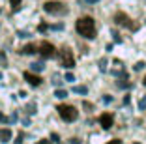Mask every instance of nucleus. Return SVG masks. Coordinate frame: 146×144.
<instances>
[{
	"mask_svg": "<svg viewBox=\"0 0 146 144\" xmlns=\"http://www.w3.org/2000/svg\"><path fill=\"white\" fill-rule=\"evenodd\" d=\"M75 28L77 32L86 39H94L96 38V23L92 17H81L77 23H75Z\"/></svg>",
	"mask_w": 146,
	"mask_h": 144,
	"instance_id": "nucleus-1",
	"label": "nucleus"
},
{
	"mask_svg": "<svg viewBox=\"0 0 146 144\" xmlns=\"http://www.w3.org/2000/svg\"><path fill=\"white\" fill-rule=\"evenodd\" d=\"M56 110H58V114H60V118L64 120V122H75V120L79 118V110L75 109L73 105H66V103H62V105L56 107Z\"/></svg>",
	"mask_w": 146,
	"mask_h": 144,
	"instance_id": "nucleus-2",
	"label": "nucleus"
},
{
	"mask_svg": "<svg viewBox=\"0 0 146 144\" xmlns=\"http://www.w3.org/2000/svg\"><path fill=\"white\" fill-rule=\"evenodd\" d=\"M43 9L47 13H51V15H66V13H68L66 4H62L58 0H49V2H45V4H43Z\"/></svg>",
	"mask_w": 146,
	"mask_h": 144,
	"instance_id": "nucleus-3",
	"label": "nucleus"
},
{
	"mask_svg": "<svg viewBox=\"0 0 146 144\" xmlns=\"http://www.w3.org/2000/svg\"><path fill=\"white\" fill-rule=\"evenodd\" d=\"M58 62H60V66H64L66 69H71L73 66H75V56H73L71 49L64 47V49L58 52Z\"/></svg>",
	"mask_w": 146,
	"mask_h": 144,
	"instance_id": "nucleus-4",
	"label": "nucleus"
},
{
	"mask_svg": "<svg viewBox=\"0 0 146 144\" xmlns=\"http://www.w3.org/2000/svg\"><path fill=\"white\" fill-rule=\"evenodd\" d=\"M114 21H116V25H120V26H125L127 30H137L139 28V25H135L131 19L125 15V13H122V11H118L114 15Z\"/></svg>",
	"mask_w": 146,
	"mask_h": 144,
	"instance_id": "nucleus-5",
	"label": "nucleus"
},
{
	"mask_svg": "<svg viewBox=\"0 0 146 144\" xmlns=\"http://www.w3.org/2000/svg\"><path fill=\"white\" fill-rule=\"evenodd\" d=\"M39 54H41V58H52V56L56 54L54 45L49 43V41H43L41 45H39Z\"/></svg>",
	"mask_w": 146,
	"mask_h": 144,
	"instance_id": "nucleus-6",
	"label": "nucleus"
},
{
	"mask_svg": "<svg viewBox=\"0 0 146 144\" xmlns=\"http://www.w3.org/2000/svg\"><path fill=\"white\" fill-rule=\"evenodd\" d=\"M112 123H114V116L111 112H103V114L99 116V125L103 127V129H111Z\"/></svg>",
	"mask_w": 146,
	"mask_h": 144,
	"instance_id": "nucleus-7",
	"label": "nucleus"
},
{
	"mask_svg": "<svg viewBox=\"0 0 146 144\" xmlns=\"http://www.w3.org/2000/svg\"><path fill=\"white\" fill-rule=\"evenodd\" d=\"M25 81L30 86H39L41 84V77L36 75V73H32V71H25Z\"/></svg>",
	"mask_w": 146,
	"mask_h": 144,
	"instance_id": "nucleus-8",
	"label": "nucleus"
},
{
	"mask_svg": "<svg viewBox=\"0 0 146 144\" xmlns=\"http://www.w3.org/2000/svg\"><path fill=\"white\" fill-rule=\"evenodd\" d=\"M11 140V131L9 129H0V142H9Z\"/></svg>",
	"mask_w": 146,
	"mask_h": 144,
	"instance_id": "nucleus-9",
	"label": "nucleus"
},
{
	"mask_svg": "<svg viewBox=\"0 0 146 144\" xmlns=\"http://www.w3.org/2000/svg\"><path fill=\"white\" fill-rule=\"evenodd\" d=\"M21 52H23V54H34V52H36V45L28 43V45H25V47L21 49Z\"/></svg>",
	"mask_w": 146,
	"mask_h": 144,
	"instance_id": "nucleus-10",
	"label": "nucleus"
},
{
	"mask_svg": "<svg viewBox=\"0 0 146 144\" xmlns=\"http://www.w3.org/2000/svg\"><path fill=\"white\" fill-rule=\"evenodd\" d=\"M43 68H45V66H43L41 62H32V64H30V69H32L34 73H41Z\"/></svg>",
	"mask_w": 146,
	"mask_h": 144,
	"instance_id": "nucleus-11",
	"label": "nucleus"
},
{
	"mask_svg": "<svg viewBox=\"0 0 146 144\" xmlns=\"http://www.w3.org/2000/svg\"><path fill=\"white\" fill-rule=\"evenodd\" d=\"M54 98L56 99H66V98H68V92H66V90H62V88H56Z\"/></svg>",
	"mask_w": 146,
	"mask_h": 144,
	"instance_id": "nucleus-12",
	"label": "nucleus"
},
{
	"mask_svg": "<svg viewBox=\"0 0 146 144\" xmlns=\"http://www.w3.org/2000/svg\"><path fill=\"white\" fill-rule=\"evenodd\" d=\"M73 92H75V94H82V96H84V94H88V88H86V86H73Z\"/></svg>",
	"mask_w": 146,
	"mask_h": 144,
	"instance_id": "nucleus-13",
	"label": "nucleus"
},
{
	"mask_svg": "<svg viewBox=\"0 0 146 144\" xmlns=\"http://www.w3.org/2000/svg\"><path fill=\"white\" fill-rule=\"evenodd\" d=\"M25 110H26V114H36V103H28Z\"/></svg>",
	"mask_w": 146,
	"mask_h": 144,
	"instance_id": "nucleus-14",
	"label": "nucleus"
},
{
	"mask_svg": "<svg viewBox=\"0 0 146 144\" xmlns=\"http://www.w3.org/2000/svg\"><path fill=\"white\" fill-rule=\"evenodd\" d=\"M9 4H11V9L13 11H17L21 8V0H9Z\"/></svg>",
	"mask_w": 146,
	"mask_h": 144,
	"instance_id": "nucleus-15",
	"label": "nucleus"
},
{
	"mask_svg": "<svg viewBox=\"0 0 146 144\" xmlns=\"http://www.w3.org/2000/svg\"><path fill=\"white\" fill-rule=\"evenodd\" d=\"M144 66H146L144 62H137V64L133 66V69H135V71H142V69H144Z\"/></svg>",
	"mask_w": 146,
	"mask_h": 144,
	"instance_id": "nucleus-16",
	"label": "nucleus"
},
{
	"mask_svg": "<svg viewBox=\"0 0 146 144\" xmlns=\"http://www.w3.org/2000/svg\"><path fill=\"white\" fill-rule=\"evenodd\" d=\"M99 69H101V71H105V69H107V58H101V60H99Z\"/></svg>",
	"mask_w": 146,
	"mask_h": 144,
	"instance_id": "nucleus-17",
	"label": "nucleus"
},
{
	"mask_svg": "<svg viewBox=\"0 0 146 144\" xmlns=\"http://www.w3.org/2000/svg\"><path fill=\"white\" fill-rule=\"evenodd\" d=\"M139 109H141V110H146V96L141 99V103H139Z\"/></svg>",
	"mask_w": 146,
	"mask_h": 144,
	"instance_id": "nucleus-18",
	"label": "nucleus"
},
{
	"mask_svg": "<svg viewBox=\"0 0 146 144\" xmlns=\"http://www.w3.org/2000/svg\"><path fill=\"white\" fill-rule=\"evenodd\" d=\"M82 107H84V109L88 110V112H90V110L94 109V105H92V103H88V101H84V103H82Z\"/></svg>",
	"mask_w": 146,
	"mask_h": 144,
	"instance_id": "nucleus-19",
	"label": "nucleus"
},
{
	"mask_svg": "<svg viewBox=\"0 0 146 144\" xmlns=\"http://www.w3.org/2000/svg\"><path fill=\"white\" fill-rule=\"evenodd\" d=\"M49 28H51V30H62V28H64V25L58 23V25H52V26H49Z\"/></svg>",
	"mask_w": 146,
	"mask_h": 144,
	"instance_id": "nucleus-20",
	"label": "nucleus"
},
{
	"mask_svg": "<svg viewBox=\"0 0 146 144\" xmlns=\"http://www.w3.org/2000/svg\"><path fill=\"white\" fill-rule=\"evenodd\" d=\"M103 103H105V105L112 103V96H103Z\"/></svg>",
	"mask_w": 146,
	"mask_h": 144,
	"instance_id": "nucleus-21",
	"label": "nucleus"
},
{
	"mask_svg": "<svg viewBox=\"0 0 146 144\" xmlns=\"http://www.w3.org/2000/svg\"><path fill=\"white\" fill-rule=\"evenodd\" d=\"M62 82H64V81H60V77H54V79H52V84H54V86H60Z\"/></svg>",
	"mask_w": 146,
	"mask_h": 144,
	"instance_id": "nucleus-22",
	"label": "nucleus"
},
{
	"mask_svg": "<svg viewBox=\"0 0 146 144\" xmlns=\"http://www.w3.org/2000/svg\"><path fill=\"white\" fill-rule=\"evenodd\" d=\"M66 81H69V82H73V81H75V77H73V73H66Z\"/></svg>",
	"mask_w": 146,
	"mask_h": 144,
	"instance_id": "nucleus-23",
	"label": "nucleus"
},
{
	"mask_svg": "<svg viewBox=\"0 0 146 144\" xmlns=\"http://www.w3.org/2000/svg\"><path fill=\"white\" fill-rule=\"evenodd\" d=\"M47 28H49V26L45 25V23H41V25L38 26V32H45V30H47Z\"/></svg>",
	"mask_w": 146,
	"mask_h": 144,
	"instance_id": "nucleus-24",
	"label": "nucleus"
},
{
	"mask_svg": "<svg viewBox=\"0 0 146 144\" xmlns=\"http://www.w3.org/2000/svg\"><path fill=\"white\" fill-rule=\"evenodd\" d=\"M112 36H114V41H118V43H120V41H122V38H120V34H116V32H112Z\"/></svg>",
	"mask_w": 146,
	"mask_h": 144,
	"instance_id": "nucleus-25",
	"label": "nucleus"
},
{
	"mask_svg": "<svg viewBox=\"0 0 146 144\" xmlns=\"http://www.w3.org/2000/svg\"><path fill=\"white\" fill-rule=\"evenodd\" d=\"M0 122H4V123H8V122H9V120H8V118H6V116H4V114H2V112H0Z\"/></svg>",
	"mask_w": 146,
	"mask_h": 144,
	"instance_id": "nucleus-26",
	"label": "nucleus"
},
{
	"mask_svg": "<svg viewBox=\"0 0 146 144\" xmlns=\"http://www.w3.org/2000/svg\"><path fill=\"white\" fill-rule=\"evenodd\" d=\"M51 139H52V140H54V142H58V140H60V137L56 135V133H52V135H51Z\"/></svg>",
	"mask_w": 146,
	"mask_h": 144,
	"instance_id": "nucleus-27",
	"label": "nucleus"
},
{
	"mask_svg": "<svg viewBox=\"0 0 146 144\" xmlns=\"http://www.w3.org/2000/svg\"><path fill=\"white\" fill-rule=\"evenodd\" d=\"M28 36H30V34H26V32H23V30L19 32V38H28Z\"/></svg>",
	"mask_w": 146,
	"mask_h": 144,
	"instance_id": "nucleus-28",
	"label": "nucleus"
},
{
	"mask_svg": "<svg viewBox=\"0 0 146 144\" xmlns=\"http://www.w3.org/2000/svg\"><path fill=\"white\" fill-rule=\"evenodd\" d=\"M69 144H81V140H79V139H71V140H69Z\"/></svg>",
	"mask_w": 146,
	"mask_h": 144,
	"instance_id": "nucleus-29",
	"label": "nucleus"
},
{
	"mask_svg": "<svg viewBox=\"0 0 146 144\" xmlns=\"http://www.w3.org/2000/svg\"><path fill=\"white\" fill-rule=\"evenodd\" d=\"M107 144H122V140H118V139H114V140H111V142H107Z\"/></svg>",
	"mask_w": 146,
	"mask_h": 144,
	"instance_id": "nucleus-30",
	"label": "nucleus"
},
{
	"mask_svg": "<svg viewBox=\"0 0 146 144\" xmlns=\"http://www.w3.org/2000/svg\"><path fill=\"white\" fill-rule=\"evenodd\" d=\"M21 142H23V135H19L17 140H15V144H21Z\"/></svg>",
	"mask_w": 146,
	"mask_h": 144,
	"instance_id": "nucleus-31",
	"label": "nucleus"
},
{
	"mask_svg": "<svg viewBox=\"0 0 146 144\" xmlns=\"http://www.w3.org/2000/svg\"><path fill=\"white\" fill-rule=\"evenodd\" d=\"M86 4H96V2H99V0H84Z\"/></svg>",
	"mask_w": 146,
	"mask_h": 144,
	"instance_id": "nucleus-32",
	"label": "nucleus"
},
{
	"mask_svg": "<svg viewBox=\"0 0 146 144\" xmlns=\"http://www.w3.org/2000/svg\"><path fill=\"white\" fill-rule=\"evenodd\" d=\"M38 144H52V142H51V140H39Z\"/></svg>",
	"mask_w": 146,
	"mask_h": 144,
	"instance_id": "nucleus-33",
	"label": "nucleus"
},
{
	"mask_svg": "<svg viewBox=\"0 0 146 144\" xmlns=\"http://www.w3.org/2000/svg\"><path fill=\"white\" fill-rule=\"evenodd\" d=\"M142 84H144V86H146V77H144V79H142Z\"/></svg>",
	"mask_w": 146,
	"mask_h": 144,
	"instance_id": "nucleus-34",
	"label": "nucleus"
},
{
	"mask_svg": "<svg viewBox=\"0 0 146 144\" xmlns=\"http://www.w3.org/2000/svg\"><path fill=\"white\" fill-rule=\"evenodd\" d=\"M0 79H2V73H0Z\"/></svg>",
	"mask_w": 146,
	"mask_h": 144,
	"instance_id": "nucleus-35",
	"label": "nucleus"
},
{
	"mask_svg": "<svg viewBox=\"0 0 146 144\" xmlns=\"http://www.w3.org/2000/svg\"><path fill=\"white\" fill-rule=\"evenodd\" d=\"M133 144H139V142H133Z\"/></svg>",
	"mask_w": 146,
	"mask_h": 144,
	"instance_id": "nucleus-36",
	"label": "nucleus"
}]
</instances>
